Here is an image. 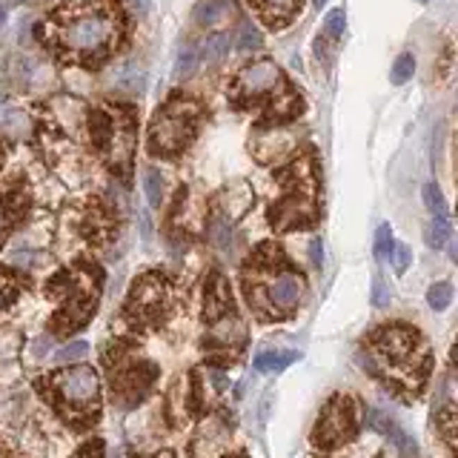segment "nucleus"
Segmentation results:
<instances>
[{
    "label": "nucleus",
    "instance_id": "obj_1",
    "mask_svg": "<svg viewBox=\"0 0 458 458\" xmlns=\"http://www.w3.org/2000/svg\"><path fill=\"white\" fill-rule=\"evenodd\" d=\"M120 29H124L120 15L109 6L66 9L52 23V35L60 52L83 63L106 58L120 40Z\"/></svg>",
    "mask_w": 458,
    "mask_h": 458
},
{
    "label": "nucleus",
    "instance_id": "obj_2",
    "mask_svg": "<svg viewBox=\"0 0 458 458\" xmlns=\"http://www.w3.org/2000/svg\"><path fill=\"white\" fill-rule=\"evenodd\" d=\"M370 370L384 375L395 387L416 390L427 375V347L409 327H384L370 341Z\"/></svg>",
    "mask_w": 458,
    "mask_h": 458
},
{
    "label": "nucleus",
    "instance_id": "obj_3",
    "mask_svg": "<svg viewBox=\"0 0 458 458\" xmlns=\"http://www.w3.org/2000/svg\"><path fill=\"white\" fill-rule=\"evenodd\" d=\"M247 295L261 316L281 318L301 304L304 278L284 270V255L278 247L263 244L255 255V275L247 278Z\"/></svg>",
    "mask_w": 458,
    "mask_h": 458
},
{
    "label": "nucleus",
    "instance_id": "obj_4",
    "mask_svg": "<svg viewBox=\"0 0 458 458\" xmlns=\"http://www.w3.org/2000/svg\"><path fill=\"white\" fill-rule=\"evenodd\" d=\"M316 170L312 161H298L289 166V172L284 178V195L278 204H272V224L275 229H298L309 227L318 218V192H316Z\"/></svg>",
    "mask_w": 458,
    "mask_h": 458
},
{
    "label": "nucleus",
    "instance_id": "obj_5",
    "mask_svg": "<svg viewBox=\"0 0 458 458\" xmlns=\"http://www.w3.org/2000/svg\"><path fill=\"white\" fill-rule=\"evenodd\" d=\"M198 104L175 98L161 106L149 124V152L152 155H178L195 135L198 126Z\"/></svg>",
    "mask_w": 458,
    "mask_h": 458
},
{
    "label": "nucleus",
    "instance_id": "obj_6",
    "mask_svg": "<svg viewBox=\"0 0 458 458\" xmlns=\"http://www.w3.org/2000/svg\"><path fill=\"white\" fill-rule=\"evenodd\" d=\"M52 390L69 416L95 418L101 404V381L92 367H72L52 378Z\"/></svg>",
    "mask_w": 458,
    "mask_h": 458
},
{
    "label": "nucleus",
    "instance_id": "obj_7",
    "mask_svg": "<svg viewBox=\"0 0 458 458\" xmlns=\"http://www.w3.org/2000/svg\"><path fill=\"white\" fill-rule=\"evenodd\" d=\"M284 92V75L272 60H252L235 75L232 95L238 101H261Z\"/></svg>",
    "mask_w": 458,
    "mask_h": 458
},
{
    "label": "nucleus",
    "instance_id": "obj_8",
    "mask_svg": "<svg viewBox=\"0 0 458 458\" xmlns=\"http://www.w3.org/2000/svg\"><path fill=\"white\" fill-rule=\"evenodd\" d=\"M170 306V286L166 281L158 275V272H149L143 275L129 293V301H126V312L129 318L135 321H161V316Z\"/></svg>",
    "mask_w": 458,
    "mask_h": 458
},
{
    "label": "nucleus",
    "instance_id": "obj_9",
    "mask_svg": "<svg viewBox=\"0 0 458 458\" xmlns=\"http://www.w3.org/2000/svg\"><path fill=\"white\" fill-rule=\"evenodd\" d=\"M352 432H355V404L347 395H335L324 407L312 439H316L318 447H335V444L347 441Z\"/></svg>",
    "mask_w": 458,
    "mask_h": 458
},
{
    "label": "nucleus",
    "instance_id": "obj_10",
    "mask_svg": "<svg viewBox=\"0 0 458 458\" xmlns=\"http://www.w3.org/2000/svg\"><path fill=\"white\" fill-rule=\"evenodd\" d=\"M298 149V129L286 126V124H272V126H261L252 135V155L267 163V166H278L284 161H289Z\"/></svg>",
    "mask_w": 458,
    "mask_h": 458
},
{
    "label": "nucleus",
    "instance_id": "obj_11",
    "mask_svg": "<svg viewBox=\"0 0 458 458\" xmlns=\"http://www.w3.org/2000/svg\"><path fill=\"white\" fill-rule=\"evenodd\" d=\"M209 329H206V350L212 355H221V358H235L247 344V324L240 321L232 309H224L218 316L209 318Z\"/></svg>",
    "mask_w": 458,
    "mask_h": 458
},
{
    "label": "nucleus",
    "instance_id": "obj_12",
    "mask_svg": "<svg viewBox=\"0 0 458 458\" xmlns=\"http://www.w3.org/2000/svg\"><path fill=\"white\" fill-rule=\"evenodd\" d=\"M155 378L152 364H124V367H112V393L117 395L120 404H138L143 393L149 390V384Z\"/></svg>",
    "mask_w": 458,
    "mask_h": 458
},
{
    "label": "nucleus",
    "instance_id": "obj_13",
    "mask_svg": "<svg viewBox=\"0 0 458 458\" xmlns=\"http://www.w3.org/2000/svg\"><path fill=\"white\" fill-rule=\"evenodd\" d=\"M109 152V163L117 172H129L132 158H135V124L132 115H112V129L104 143Z\"/></svg>",
    "mask_w": 458,
    "mask_h": 458
},
{
    "label": "nucleus",
    "instance_id": "obj_14",
    "mask_svg": "<svg viewBox=\"0 0 458 458\" xmlns=\"http://www.w3.org/2000/svg\"><path fill=\"white\" fill-rule=\"evenodd\" d=\"M227 447H229V424L218 416H212L204 421L195 441H192V458H224Z\"/></svg>",
    "mask_w": 458,
    "mask_h": 458
},
{
    "label": "nucleus",
    "instance_id": "obj_15",
    "mask_svg": "<svg viewBox=\"0 0 458 458\" xmlns=\"http://www.w3.org/2000/svg\"><path fill=\"white\" fill-rule=\"evenodd\" d=\"M252 201H255V195H252L250 183L238 181V183H232V186H227V189L221 192V215L232 224V221L244 218V215L250 212Z\"/></svg>",
    "mask_w": 458,
    "mask_h": 458
},
{
    "label": "nucleus",
    "instance_id": "obj_16",
    "mask_svg": "<svg viewBox=\"0 0 458 458\" xmlns=\"http://www.w3.org/2000/svg\"><path fill=\"white\" fill-rule=\"evenodd\" d=\"M86 106L78 98H55L52 101V115L66 132H78L86 124Z\"/></svg>",
    "mask_w": 458,
    "mask_h": 458
},
{
    "label": "nucleus",
    "instance_id": "obj_17",
    "mask_svg": "<svg viewBox=\"0 0 458 458\" xmlns=\"http://www.w3.org/2000/svg\"><path fill=\"white\" fill-rule=\"evenodd\" d=\"M0 135L6 140H26L32 135V120L29 115L17 106H3L0 109Z\"/></svg>",
    "mask_w": 458,
    "mask_h": 458
},
{
    "label": "nucleus",
    "instance_id": "obj_18",
    "mask_svg": "<svg viewBox=\"0 0 458 458\" xmlns=\"http://www.w3.org/2000/svg\"><path fill=\"white\" fill-rule=\"evenodd\" d=\"M367 421H370V427H375L378 432H384L387 439H393V444L404 452V455H413L416 458V452H418V447H416V441L407 436V432L395 424V421H390V418H384L381 413H375V409H370V416H367Z\"/></svg>",
    "mask_w": 458,
    "mask_h": 458
},
{
    "label": "nucleus",
    "instance_id": "obj_19",
    "mask_svg": "<svg viewBox=\"0 0 458 458\" xmlns=\"http://www.w3.org/2000/svg\"><path fill=\"white\" fill-rule=\"evenodd\" d=\"M232 12H235L232 0H198L195 23H198V26H204V29H212V26H218V23H224Z\"/></svg>",
    "mask_w": 458,
    "mask_h": 458
},
{
    "label": "nucleus",
    "instance_id": "obj_20",
    "mask_svg": "<svg viewBox=\"0 0 458 458\" xmlns=\"http://www.w3.org/2000/svg\"><path fill=\"white\" fill-rule=\"evenodd\" d=\"M255 9L263 15V20L272 23V26H281L289 17L295 15L298 0H252Z\"/></svg>",
    "mask_w": 458,
    "mask_h": 458
},
{
    "label": "nucleus",
    "instance_id": "obj_21",
    "mask_svg": "<svg viewBox=\"0 0 458 458\" xmlns=\"http://www.w3.org/2000/svg\"><path fill=\"white\" fill-rule=\"evenodd\" d=\"M298 355L295 352H278V350H267V352H258L255 361H252V367L258 373H281L284 367H289L295 361Z\"/></svg>",
    "mask_w": 458,
    "mask_h": 458
},
{
    "label": "nucleus",
    "instance_id": "obj_22",
    "mask_svg": "<svg viewBox=\"0 0 458 458\" xmlns=\"http://www.w3.org/2000/svg\"><path fill=\"white\" fill-rule=\"evenodd\" d=\"M229 46H232V40H229L227 32L209 35V38L204 40V60H206V63H221V60L229 55Z\"/></svg>",
    "mask_w": 458,
    "mask_h": 458
},
{
    "label": "nucleus",
    "instance_id": "obj_23",
    "mask_svg": "<svg viewBox=\"0 0 458 458\" xmlns=\"http://www.w3.org/2000/svg\"><path fill=\"white\" fill-rule=\"evenodd\" d=\"M447 240H450V221H447V215H432V221L427 227V244L432 250H444Z\"/></svg>",
    "mask_w": 458,
    "mask_h": 458
},
{
    "label": "nucleus",
    "instance_id": "obj_24",
    "mask_svg": "<svg viewBox=\"0 0 458 458\" xmlns=\"http://www.w3.org/2000/svg\"><path fill=\"white\" fill-rule=\"evenodd\" d=\"M163 186H166V181H163V175H161V170H149L143 172V192H147V201H149V206H161L163 204Z\"/></svg>",
    "mask_w": 458,
    "mask_h": 458
},
{
    "label": "nucleus",
    "instance_id": "obj_25",
    "mask_svg": "<svg viewBox=\"0 0 458 458\" xmlns=\"http://www.w3.org/2000/svg\"><path fill=\"white\" fill-rule=\"evenodd\" d=\"M198 60H201V55H198L195 46H183V49L178 52V58H175V78L178 81L192 78L195 75V69H198Z\"/></svg>",
    "mask_w": 458,
    "mask_h": 458
},
{
    "label": "nucleus",
    "instance_id": "obj_26",
    "mask_svg": "<svg viewBox=\"0 0 458 458\" xmlns=\"http://www.w3.org/2000/svg\"><path fill=\"white\" fill-rule=\"evenodd\" d=\"M427 304L430 309H436V312H444L450 304H452V284L447 281H436L430 289H427Z\"/></svg>",
    "mask_w": 458,
    "mask_h": 458
},
{
    "label": "nucleus",
    "instance_id": "obj_27",
    "mask_svg": "<svg viewBox=\"0 0 458 458\" xmlns=\"http://www.w3.org/2000/svg\"><path fill=\"white\" fill-rule=\"evenodd\" d=\"M186 398H189V393H186V384H183V378H181V381H175V387H172V393H170V413H172V418H175L178 424H183L186 416H189Z\"/></svg>",
    "mask_w": 458,
    "mask_h": 458
},
{
    "label": "nucleus",
    "instance_id": "obj_28",
    "mask_svg": "<svg viewBox=\"0 0 458 458\" xmlns=\"http://www.w3.org/2000/svg\"><path fill=\"white\" fill-rule=\"evenodd\" d=\"M206 235H209V244L218 247V250H227L229 247V221L224 215H215L206 227Z\"/></svg>",
    "mask_w": 458,
    "mask_h": 458
},
{
    "label": "nucleus",
    "instance_id": "obj_29",
    "mask_svg": "<svg viewBox=\"0 0 458 458\" xmlns=\"http://www.w3.org/2000/svg\"><path fill=\"white\" fill-rule=\"evenodd\" d=\"M413 75H416V58L409 55V52L398 55L395 63H393V72H390V81H393L395 86H401V83H407Z\"/></svg>",
    "mask_w": 458,
    "mask_h": 458
},
{
    "label": "nucleus",
    "instance_id": "obj_30",
    "mask_svg": "<svg viewBox=\"0 0 458 458\" xmlns=\"http://www.w3.org/2000/svg\"><path fill=\"white\" fill-rule=\"evenodd\" d=\"M421 198H424V206L432 215H447V198H444V192L439 189V183H424Z\"/></svg>",
    "mask_w": 458,
    "mask_h": 458
},
{
    "label": "nucleus",
    "instance_id": "obj_31",
    "mask_svg": "<svg viewBox=\"0 0 458 458\" xmlns=\"http://www.w3.org/2000/svg\"><path fill=\"white\" fill-rule=\"evenodd\" d=\"M238 52H244V55H250V52H255V49H261L263 46V35L252 26V23H244L240 26V35H238Z\"/></svg>",
    "mask_w": 458,
    "mask_h": 458
},
{
    "label": "nucleus",
    "instance_id": "obj_32",
    "mask_svg": "<svg viewBox=\"0 0 458 458\" xmlns=\"http://www.w3.org/2000/svg\"><path fill=\"white\" fill-rule=\"evenodd\" d=\"M117 89H124L129 95H140L143 89H147V72L143 69H126L124 75L117 78Z\"/></svg>",
    "mask_w": 458,
    "mask_h": 458
},
{
    "label": "nucleus",
    "instance_id": "obj_33",
    "mask_svg": "<svg viewBox=\"0 0 458 458\" xmlns=\"http://www.w3.org/2000/svg\"><path fill=\"white\" fill-rule=\"evenodd\" d=\"M89 355V344L86 341H72L66 347H60L55 352V361L58 364H75V361H83Z\"/></svg>",
    "mask_w": 458,
    "mask_h": 458
},
{
    "label": "nucleus",
    "instance_id": "obj_34",
    "mask_svg": "<svg viewBox=\"0 0 458 458\" xmlns=\"http://www.w3.org/2000/svg\"><path fill=\"white\" fill-rule=\"evenodd\" d=\"M393 227L390 224H381L378 229H375V258L378 261H387L390 258V252H393Z\"/></svg>",
    "mask_w": 458,
    "mask_h": 458
},
{
    "label": "nucleus",
    "instance_id": "obj_35",
    "mask_svg": "<svg viewBox=\"0 0 458 458\" xmlns=\"http://www.w3.org/2000/svg\"><path fill=\"white\" fill-rule=\"evenodd\" d=\"M344 26H347L344 9H332V12L327 15V20H324V32H327V38H332V40H338V38L344 35Z\"/></svg>",
    "mask_w": 458,
    "mask_h": 458
},
{
    "label": "nucleus",
    "instance_id": "obj_36",
    "mask_svg": "<svg viewBox=\"0 0 458 458\" xmlns=\"http://www.w3.org/2000/svg\"><path fill=\"white\" fill-rule=\"evenodd\" d=\"M390 261H393L395 272H407V267H409V263H413V250H409L407 244H393Z\"/></svg>",
    "mask_w": 458,
    "mask_h": 458
},
{
    "label": "nucleus",
    "instance_id": "obj_37",
    "mask_svg": "<svg viewBox=\"0 0 458 458\" xmlns=\"http://www.w3.org/2000/svg\"><path fill=\"white\" fill-rule=\"evenodd\" d=\"M373 304L375 306H387L390 304V289L384 286V278L381 275L373 278Z\"/></svg>",
    "mask_w": 458,
    "mask_h": 458
},
{
    "label": "nucleus",
    "instance_id": "obj_38",
    "mask_svg": "<svg viewBox=\"0 0 458 458\" xmlns=\"http://www.w3.org/2000/svg\"><path fill=\"white\" fill-rule=\"evenodd\" d=\"M9 224H12V212H9V206L0 201V244H3V238H6V229H9Z\"/></svg>",
    "mask_w": 458,
    "mask_h": 458
},
{
    "label": "nucleus",
    "instance_id": "obj_39",
    "mask_svg": "<svg viewBox=\"0 0 458 458\" xmlns=\"http://www.w3.org/2000/svg\"><path fill=\"white\" fill-rule=\"evenodd\" d=\"M309 258L316 267H321V261H324V247H321V238H312V244H309Z\"/></svg>",
    "mask_w": 458,
    "mask_h": 458
},
{
    "label": "nucleus",
    "instance_id": "obj_40",
    "mask_svg": "<svg viewBox=\"0 0 458 458\" xmlns=\"http://www.w3.org/2000/svg\"><path fill=\"white\" fill-rule=\"evenodd\" d=\"M9 298V281L6 278H0V304H3Z\"/></svg>",
    "mask_w": 458,
    "mask_h": 458
},
{
    "label": "nucleus",
    "instance_id": "obj_41",
    "mask_svg": "<svg viewBox=\"0 0 458 458\" xmlns=\"http://www.w3.org/2000/svg\"><path fill=\"white\" fill-rule=\"evenodd\" d=\"M6 17H9V12H6V6H0V29L6 26Z\"/></svg>",
    "mask_w": 458,
    "mask_h": 458
},
{
    "label": "nucleus",
    "instance_id": "obj_42",
    "mask_svg": "<svg viewBox=\"0 0 458 458\" xmlns=\"http://www.w3.org/2000/svg\"><path fill=\"white\" fill-rule=\"evenodd\" d=\"M23 3H26V0H6V3H3V6L9 9V6H23Z\"/></svg>",
    "mask_w": 458,
    "mask_h": 458
},
{
    "label": "nucleus",
    "instance_id": "obj_43",
    "mask_svg": "<svg viewBox=\"0 0 458 458\" xmlns=\"http://www.w3.org/2000/svg\"><path fill=\"white\" fill-rule=\"evenodd\" d=\"M316 6L321 9V6H327V0H316Z\"/></svg>",
    "mask_w": 458,
    "mask_h": 458
},
{
    "label": "nucleus",
    "instance_id": "obj_44",
    "mask_svg": "<svg viewBox=\"0 0 458 458\" xmlns=\"http://www.w3.org/2000/svg\"><path fill=\"white\" fill-rule=\"evenodd\" d=\"M418 3H427V0H418Z\"/></svg>",
    "mask_w": 458,
    "mask_h": 458
},
{
    "label": "nucleus",
    "instance_id": "obj_45",
    "mask_svg": "<svg viewBox=\"0 0 458 458\" xmlns=\"http://www.w3.org/2000/svg\"><path fill=\"white\" fill-rule=\"evenodd\" d=\"M0 161H3V152H0Z\"/></svg>",
    "mask_w": 458,
    "mask_h": 458
}]
</instances>
